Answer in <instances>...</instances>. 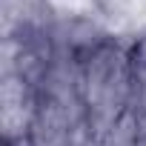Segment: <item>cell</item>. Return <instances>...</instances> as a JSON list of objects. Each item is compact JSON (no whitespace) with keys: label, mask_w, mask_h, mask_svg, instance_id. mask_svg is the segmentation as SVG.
I'll return each mask as SVG.
<instances>
[{"label":"cell","mask_w":146,"mask_h":146,"mask_svg":"<svg viewBox=\"0 0 146 146\" xmlns=\"http://www.w3.org/2000/svg\"><path fill=\"white\" fill-rule=\"evenodd\" d=\"M78 98L86 115V126L95 135H106L129 123L132 109V60L129 37L115 35L92 43L72 57Z\"/></svg>","instance_id":"cell-1"},{"label":"cell","mask_w":146,"mask_h":146,"mask_svg":"<svg viewBox=\"0 0 146 146\" xmlns=\"http://www.w3.org/2000/svg\"><path fill=\"white\" fill-rule=\"evenodd\" d=\"M37 109V80L6 69L0 86V126L6 146H26Z\"/></svg>","instance_id":"cell-2"},{"label":"cell","mask_w":146,"mask_h":146,"mask_svg":"<svg viewBox=\"0 0 146 146\" xmlns=\"http://www.w3.org/2000/svg\"><path fill=\"white\" fill-rule=\"evenodd\" d=\"M132 60V109L129 120L137 132H146V29L129 37Z\"/></svg>","instance_id":"cell-3"},{"label":"cell","mask_w":146,"mask_h":146,"mask_svg":"<svg viewBox=\"0 0 146 146\" xmlns=\"http://www.w3.org/2000/svg\"><path fill=\"white\" fill-rule=\"evenodd\" d=\"M135 146H146V132H137V137H135Z\"/></svg>","instance_id":"cell-4"},{"label":"cell","mask_w":146,"mask_h":146,"mask_svg":"<svg viewBox=\"0 0 146 146\" xmlns=\"http://www.w3.org/2000/svg\"><path fill=\"white\" fill-rule=\"evenodd\" d=\"M3 146H6V143H3Z\"/></svg>","instance_id":"cell-5"}]
</instances>
